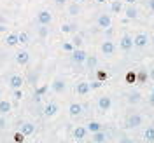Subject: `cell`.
Here are the masks:
<instances>
[{"label":"cell","instance_id":"obj_1","mask_svg":"<svg viewBox=\"0 0 154 143\" xmlns=\"http://www.w3.org/2000/svg\"><path fill=\"white\" fill-rule=\"evenodd\" d=\"M51 21H53V16H51L49 10H40V12L37 14V23L38 25H46V26H49Z\"/></svg>","mask_w":154,"mask_h":143},{"label":"cell","instance_id":"obj_2","mask_svg":"<svg viewBox=\"0 0 154 143\" xmlns=\"http://www.w3.org/2000/svg\"><path fill=\"white\" fill-rule=\"evenodd\" d=\"M86 56L88 54L82 51V49H74V51H72V61L77 63V65L84 63V61H86Z\"/></svg>","mask_w":154,"mask_h":143},{"label":"cell","instance_id":"obj_3","mask_svg":"<svg viewBox=\"0 0 154 143\" xmlns=\"http://www.w3.org/2000/svg\"><path fill=\"white\" fill-rule=\"evenodd\" d=\"M96 23H98V26H100V28L107 30V28H110L112 19H110V16H109V14H100V16H98V19H96Z\"/></svg>","mask_w":154,"mask_h":143},{"label":"cell","instance_id":"obj_4","mask_svg":"<svg viewBox=\"0 0 154 143\" xmlns=\"http://www.w3.org/2000/svg\"><path fill=\"white\" fill-rule=\"evenodd\" d=\"M119 47L123 51H130L133 47V37L131 35H123V38L119 40Z\"/></svg>","mask_w":154,"mask_h":143},{"label":"cell","instance_id":"obj_5","mask_svg":"<svg viewBox=\"0 0 154 143\" xmlns=\"http://www.w3.org/2000/svg\"><path fill=\"white\" fill-rule=\"evenodd\" d=\"M100 49H102V52H103L105 56H112L116 52V46H114V42H110V40H105Z\"/></svg>","mask_w":154,"mask_h":143},{"label":"cell","instance_id":"obj_6","mask_svg":"<svg viewBox=\"0 0 154 143\" xmlns=\"http://www.w3.org/2000/svg\"><path fill=\"white\" fill-rule=\"evenodd\" d=\"M147 42H149V38H147L145 33H138V35H135V38H133V46L135 47H145Z\"/></svg>","mask_w":154,"mask_h":143},{"label":"cell","instance_id":"obj_7","mask_svg":"<svg viewBox=\"0 0 154 143\" xmlns=\"http://www.w3.org/2000/svg\"><path fill=\"white\" fill-rule=\"evenodd\" d=\"M98 106H100L102 112H107V110H110V106H112V100H110L109 96H102V98L98 100Z\"/></svg>","mask_w":154,"mask_h":143},{"label":"cell","instance_id":"obj_8","mask_svg":"<svg viewBox=\"0 0 154 143\" xmlns=\"http://www.w3.org/2000/svg\"><path fill=\"white\" fill-rule=\"evenodd\" d=\"M28 61H30V54L26 51H19L18 54H16V63L18 65L25 67V65H28Z\"/></svg>","mask_w":154,"mask_h":143},{"label":"cell","instance_id":"obj_9","mask_svg":"<svg viewBox=\"0 0 154 143\" xmlns=\"http://www.w3.org/2000/svg\"><path fill=\"white\" fill-rule=\"evenodd\" d=\"M7 84H9L12 89H21V86H23V77L21 75H11Z\"/></svg>","mask_w":154,"mask_h":143},{"label":"cell","instance_id":"obj_10","mask_svg":"<svg viewBox=\"0 0 154 143\" xmlns=\"http://www.w3.org/2000/svg\"><path fill=\"white\" fill-rule=\"evenodd\" d=\"M19 133H23L25 136L33 134L35 133V124H32V122H23V124H21V129H19Z\"/></svg>","mask_w":154,"mask_h":143},{"label":"cell","instance_id":"obj_11","mask_svg":"<svg viewBox=\"0 0 154 143\" xmlns=\"http://www.w3.org/2000/svg\"><path fill=\"white\" fill-rule=\"evenodd\" d=\"M86 134H88V129L82 127V126H77L75 129H74V138H75L77 142H82L86 138Z\"/></svg>","mask_w":154,"mask_h":143},{"label":"cell","instance_id":"obj_12","mask_svg":"<svg viewBox=\"0 0 154 143\" xmlns=\"http://www.w3.org/2000/svg\"><path fill=\"white\" fill-rule=\"evenodd\" d=\"M140 124H142V115L140 114L130 115V119H128V127H138Z\"/></svg>","mask_w":154,"mask_h":143},{"label":"cell","instance_id":"obj_13","mask_svg":"<svg viewBox=\"0 0 154 143\" xmlns=\"http://www.w3.org/2000/svg\"><path fill=\"white\" fill-rule=\"evenodd\" d=\"M75 91H77V94H81V96H86L89 91H91V87H89V82H79L75 86Z\"/></svg>","mask_w":154,"mask_h":143},{"label":"cell","instance_id":"obj_14","mask_svg":"<svg viewBox=\"0 0 154 143\" xmlns=\"http://www.w3.org/2000/svg\"><path fill=\"white\" fill-rule=\"evenodd\" d=\"M56 112H58V105L56 103H48L46 108H44V115H46V117H54Z\"/></svg>","mask_w":154,"mask_h":143},{"label":"cell","instance_id":"obj_15","mask_svg":"<svg viewBox=\"0 0 154 143\" xmlns=\"http://www.w3.org/2000/svg\"><path fill=\"white\" fill-rule=\"evenodd\" d=\"M51 89H53L54 93H63V91L67 89V84H65L63 80H60V79H58V80H54V82L51 84Z\"/></svg>","mask_w":154,"mask_h":143},{"label":"cell","instance_id":"obj_16","mask_svg":"<svg viewBox=\"0 0 154 143\" xmlns=\"http://www.w3.org/2000/svg\"><path fill=\"white\" fill-rule=\"evenodd\" d=\"M81 112H82V106L79 105V103H70V106H68V114L72 115V117L81 115Z\"/></svg>","mask_w":154,"mask_h":143},{"label":"cell","instance_id":"obj_17","mask_svg":"<svg viewBox=\"0 0 154 143\" xmlns=\"http://www.w3.org/2000/svg\"><path fill=\"white\" fill-rule=\"evenodd\" d=\"M11 108H12V105H11L7 100H0V115H5L11 112Z\"/></svg>","mask_w":154,"mask_h":143},{"label":"cell","instance_id":"obj_18","mask_svg":"<svg viewBox=\"0 0 154 143\" xmlns=\"http://www.w3.org/2000/svg\"><path fill=\"white\" fill-rule=\"evenodd\" d=\"M5 44H7L9 47H14L16 44H19L18 42V33H9V35L5 37Z\"/></svg>","mask_w":154,"mask_h":143},{"label":"cell","instance_id":"obj_19","mask_svg":"<svg viewBox=\"0 0 154 143\" xmlns=\"http://www.w3.org/2000/svg\"><path fill=\"white\" fill-rule=\"evenodd\" d=\"M107 140V134L100 129V131H96V133H93V142L95 143H103Z\"/></svg>","mask_w":154,"mask_h":143},{"label":"cell","instance_id":"obj_20","mask_svg":"<svg viewBox=\"0 0 154 143\" xmlns=\"http://www.w3.org/2000/svg\"><path fill=\"white\" fill-rule=\"evenodd\" d=\"M110 10H112L114 14H119V12L123 10V2H121V0H112V4H110Z\"/></svg>","mask_w":154,"mask_h":143},{"label":"cell","instance_id":"obj_21","mask_svg":"<svg viewBox=\"0 0 154 143\" xmlns=\"http://www.w3.org/2000/svg\"><path fill=\"white\" fill-rule=\"evenodd\" d=\"M88 133H96V131H100V129H102V124H100V122H96V121H91V122H89V124H88Z\"/></svg>","mask_w":154,"mask_h":143},{"label":"cell","instance_id":"obj_22","mask_svg":"<svg viewBox=\"0 0 154 143\" xmlns=\"http://www.w3.org/2000/svg\"><path fill=\"white\" fill-rule=\"evenodd\" d=\"M86 67L89 68V70H95L96 65H98V59H96V56H86Z\"/></svg>","mask_w":154,"mask_h":143},{"label":"cell","instance_id":"obj_23","mask_svg":"<svg viewBox=\"0 0 154 143\" xmlns=\"http://www.w3.org/2000/svg\"><path fill=\"white\" fill-rule=\"evenodd\" d=\"M125 14H126L128 19H135L137 16H138V12H137V9H135L133 5H128V7L125 9Z\"/></svg>","mask_w":154,"mask_h":143},{"label":"cell","instance_id":"obj_24","mask_svg":"<svg viewBox=\"0 0 154 143\" xmlns=\"http://www.w3.org/2000/svg\"><path fill=\"white\" fill-rule=\"evenodd\" d=\"M144 138H145L149 143H154V127H147V129H145Z\"/></svg>","mask_w":154,"mask_h":143},{"label":"cell","instance_id":"obj_25","mask_svg":"<svg viewBox=\"0 0 154 143\" xmlns=\"http://www.w3.org/2000/svg\"><path fill=\"white\" fill-rule=\"evenodd\" d=\"M37 33H38V37H40V38H46L49 35V28L46 26V25H38Z\"/></svg>","mask_w":154,"mask_h":143},{"label":"cell","instance_id":"obj_26","mask_svg":"<svg viewBox=\"0 0 154 143\" xmlns=\"http://www.w3.org/2000/svg\"><path fill=\"white\" fill-rule=\"evenodd\" d=\"M81 12V7H79V2H75V4H72L70 7H68V14L70 16H77Z\"/></svg>","mask_w":154,"mask_h":143},{"label":"cell","instance_id":"obj_27","mask_svg":"<svg viewBox=\"0 0 154 143\" xmlns=\"http://www.w3.org/2000/svg\"><path fill=\"white\" fill-rule=\"evenodd\" d=\"M18 42H19V44H28V42H30V35L26 33V31L18 33Z\"/></svg>","mask_w":154,"mask_h":143},{"label":"cell","instance_id":"obj_28","mask_svg":"<svg viewBox=\"0 0 154 143\" xmlns=\"http://www.w3.org/2000/svg\"><path fill=\"white\" fill-rule=\"evenodd\" d=\"M135 80H137V73L135 72H128L126 73V82L128 84H135Z\"/></svg>","mask_w":154,"mask_h":143},{"label":"cell","instance_id":"obj_29","mask_svg":"<svg viewBox=\"0 0 154 143\" xmlns=\"http://www.w3.org/2000/svg\"><path fill=\"white\" fill-rule=\"evenodd\" d=\"M48 89H49L48 86H40V87H38L37 91H35V100H40V96L44 94V93H46Z\"/></svg>","mask_w":154,"mask_h":143},{"label":"cell","instance_id":"obj_30","mask_svg":"<svg viewBox=\"0 0 154 143\" xmlns=\"http://www.w3.org/2000/svg\"><path fill=\"white\" fill-rule=\"evenodd\" d=\"M74 30H75L74 25H61V31H63V33H72Z\"/></svg>","mask_w":154,"mask_h":143},{"label":"cell","instance_id":"obj_31","mask_svg":"<svg viewBox=\"0 0 154 143\" xmlns=\"http://www.w3.org/2000/svg\"><path fill=\"white\" fill-rule=\"evenodd\" d=\"M138 100H140V94H138V93H131V94H128V101H130V103H137Z\"/></svg>","mask_w":154,"mask_h":143},{"label":"cell","instance_id":"obj_32","mask_svg":"<svg viewBox=\"0 0 154 143\" xmlns=\"http://www.w3.org/2000/svg\"><path fill=\"white\" fill-rule=\"evenodd\" d=\"M12 138H14V142H16V143H23V140H25V134H23V133H14V136H12Z\"/></svg>","mask_w":154,"mask_h":143},{"label":"cell","instance_id":"obj_33","mask_svg":"<svg viewBox=\"0 0 154 143\" xmlns=\"http://www.w3.org/2000/svg\"><path fill=\"white\" fill-rule=\"evenodd\" d=\"M74 44H72V42H65V44H63V51H67V52H72V51H74Z\"/></svg>","mask_w":154,"mask_h":143},{"label":"cell","instance_id":"obj_34","mask_svg":"<svg viewBox=\"0 0 154 143\" xmlns=\"http://www.w3.org/2000/svg\"><path fill=\"white\" fill-rule=\"evenodd\" d=\"M72 44H74V47H75V49H79V46L82 44V38H81L79 35H77V37H74V40H72Z\"/></svg>","mask_w":154,"mask_h":143},{"label":"cell","instance_id":"obj_35","mask_svg":"<svg viewBox=\"0 0 154 143\" xmlns=\"http://www.w3.org/2000/svg\"><path fill=\"white\" fill-rule=\"evenodd\" d=\"M89 87H91V89H98V87H102V80H95V82H91Z\"/></svg>","mask_w":154,"mask_h":143},{"label":"cell","instance_id":"obj_36","mask_svg":"<svg viewBox=\"0 0 154 143\" xmlns=\"http://www.w3.org/2000/svg\"><path fill=\"white\" fill-rule=\"evenodd\" d=\"M14 98H16V100H21V98H23V91H21V89H14Z\"/></svg>","mask_w":154,"mask_h":143},{"label":"cell","instance_id":"obj_37","mask_svg":"<svg viewBox=\"0 0 154 143\" xmlns=\"http://www.w3.org/2000/svg\"><path fill=\"white\" fill-rule=\"evenodd\" d=\"M107 72H98V80H107Z\"/></svg>","mask_w":154,"mask_h":143},{"label":"cell","instance_id":"obj_38","mask_svg":"<svg viewBox=\"0 0 154 143\" xmlns=\"http://www.w3.org/2000/svg\"><path fill=\"white\" fill-rule=\"evenodd\" d=\"M5 126H7V122H5V117H4V115H0V129H4Z\"/></svg>","mask_w":154,"mask_h":143},{"label":"cell","instance_id":"obj_39","mask_svg":"<svg viewBox=\"0 0 154 143\" xmlns=\"http://www.w3.org/2000/svg\"><path fill=\"white\" fill-rule=\"evenodd\" d=\"M147 5H149V9L154 12V0H149V2H147Z\"/></svg>","mask_w":154,"mask_h":143},{"label":"cell","instance_id":"obj_40","mask_svg":"<svg viewBox=\"0 0 154 143\" xmlns=\"http://www.w3.org/2000/svg\"><path fill=\"white\" fill-rule=\"evenodd\" d=\"M149 103L154 105V93H151V96H149Z\"/></svg>","mask_w":154,"mask_h":143},{"label":"cell","instance_id":"obj_41","mask_svg":"<svg viewBox=\"0 0 154 143\" xmlns=\"http://www.w3.org/2000/svg\"><path fill=\"white\" fill-rule=\"evenodd\" d=\"M54 2H56L58 5H63V4H67V0H54Z\"/></svg>","mask_w":154,"mask_h":143},{"label":"cell","instance_id":"obj_42","mask_svg":"<svg viewBox=\"0 0 154 143\" xmlns=\"http://www.w3.org/2000/svg\"><path fill=\"white\" fill-rule=\"evenodd\" d=\"M133 142V140H130V138H123V140H121V143H131Z\"/></svg>","mask_w":154,"mask_h":143},{"label":"cell","instance_id":"obj_43","mask_svg":"<svg viewBox=\"0 0 154 143\" xmlns=\"http://www.w3.org/2000/svg\"><path fill=\"white\" fill-rule=\"evenodd\" d=\"M125 2H126V4H128V5H133V4H135V2H137V0H125Z\"/></svg>","mask_w":154,"mask_h":143},{"label":"cell","instance_id":"obj_44","mask_svg":"<svg viewBox=\"0 0 154 143\" xmlns=\"http://www.w3.org/2000/svg\"><path fill=\"white\" fill-rule=\"evenodd\" d=\"M149 77H151V79L154 80V68H151V72H149Z\"/></svg>","mask_w":154,"mask_h":143},{"label":"cell","instance_id":"obj_45","mask_svg":"<svg viewBox=\"0 0 154 143\" xmlns=\"http://www.w3.org/2000/svg\"><path fill=\"white\" fill-rule=\"evenodd\" d=\"M0 31H7V26L5 25H0Z\"/></svg>","mask_w":154,"mask_h":143},{"label":"cell","instance_id":"obj_46","mask_svg":"<svg viewBox=\"0 0 154 143\" xmlns=\"http://www.w3.org/2000/svg\"><path fill=\"white\" fill-rule=\"evenodd\" d=\"M96 2H98V4H105L107 0H96Z\"/></svg>","mask_w":154,"mask_h":143},{"label":"cell","instance_id":"obj_47","mask_svg":"<svg viewBox=\"0 0 154 143\" xmlns=\"http://www.w3.org/2000/svg\"><path fill=\"white\" fill-rule=\"evenodd\" d=\"M151 40H152V44H154V35H152V38H151Z\"/></svg>","mask_w":154,"mask_h":143},{"label":"cell","instance_id":"obj_48","mask_svg":"<svg viewBox=\"0 0 154 143\" xmlns=\"http://www.w3.org/2000/svg\"><path fill=\"white\" fill-rule=\"evenodd\" d=\"M77 2H86V0H77Z\"/></svg>","mask_w":154,"mask_h":143},{"label":"cell","instance_id":"obj_49","mask_svg":"<svg viewBox=\"0 0 154 143\" xmlns=\"http://www.w3.org/2000/svg\"><path fill=\"white\" fill-rule=\"evenodd\" d=\"M152 93H154V89H152Z\"/></svg>","mask_w":154,"mask_h":143},{"label":"cell","instance_id":"obj_50","mask_svg":"<svg viewBox=\"0 0 154 143\" xmlns=\"http://www.w3.org/2000/svg\"><path fill=\"white\" fill-rule=\"evenodd\" d=\"M131 143H135V142H131Z\"/></svg>","mask_w":154,"mask_h":143}]
</instances>
